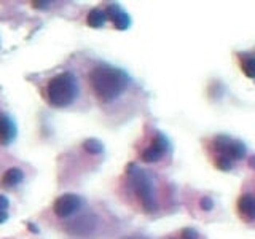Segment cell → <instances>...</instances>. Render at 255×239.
I'll use <instances>...</instances> for the list:
<instances>
[{
    "label": "cell",
    "mask_w": 255,
    "mask_h": 239,
    "mask_svg": "<svg viewBox=\"0 0 255 239\" xmlns=\"http://www.w3.org/2000/svg\"><path fill=\"white\" fill-rule=\"evenodd\" d=\"M89 83L96 98L102 104H108L126 91L131 79L123 69L108 66V64H99L89 72Z\"/></svg>",
    "instance_id": "obj_1"
},
{
    "label": "cell",
    "mask_w": 255,
    "mask_h": 239,
    "mask_svg": "<svg viewBox=\"0 0 255 239\" xmlns=\"http://www.w3.org/2000/svg\"><path fill=\"white\" fill-rule=\"evenodd\" d=\"M45 96L53 107L64 108L72 106L78 96V80L72 72L57 74L48 81Z\"/></svg>",
    "instance_id": "obj_2"
},
{
    "label": "cell",
    "mask_w": 255,
    "mask_h": 239,
    "mask_svg": "<svg viewBox=\"0 0 255 239\" xmlns=\"http://www.w3.org/2000/svg\"><path fill=\"white\" fill-rule=\"evenodd\" d=\"M128 176H129V180L132 184V190L136 193V196L139 198L140 204L145 212H155L158 209L156 199H155V193H153V182L149 177L144 169H140L139 166L131 164L128 166Z\"/></svg>",
    "instance_id": "obj_3"
},
{
    "label": "cell",
    "mask_w": 255,
    "mask_h": 239,
    "mask_svg": "<svg viewBox=\"0 0 255 239\" xmlns=\"http://www.w3.org/2000/svg\"><path fill=\"white\" fill-rule=\"evenodd\" d=\"M214 147L222 157H227L231 161L242 159L246 157V152H247L246 145L242 144L241 140L231 139L230 135H225V134L217 135V137L214 139Z\"/></svg>",
    "instance_id": "obj_4"
},
{
    "label": "cell",
    "mask_w": 255,
    "mask_h": 239,
    "mask_svg": "<svg viewBox=\"0 0 255 239\" xmlns=\"http://www.w3.org/2000/svg\"><path fill=\"white\" fill-rule=\"evenodd\" d=\"M81 208H83V198L75 195V193H66V195H61L53 204L54 214L61 218L72 217Z\"/></svg>",
    "instance_id": "obj_5"
},
{
    "label": "cell",
    "mask_w": 255,
    "mask_h": 239,
    "mask_svg": "<svg viewBox=\"0 0 255 239\" xmlns=\"http://www.w3.org/2000/svg\"><path fill=\"white\" fill-rule=\"evenodd\" d=\"M18 135L16 123L11 117L5 113H0V145L8 147L15 142Z\"/></svg>",
    "instance_id": "obj_6"
},
{
    "label": "cell",
    "mask_w": 255,
    "mask_h": 239,
    "mask_svg": "<svg viewBox=\"0 0 255 239\" xmlns=\"http://www.w3.org/2000/svg\"><path fill=\"white\" fill-rule=\"evenodd\" d=\"M105 13H107V18L110 19V21H113L115 27L118 30H126L131 26V16L128 15L126 11L121 10L120 5H115V3L107 5Z\"/></svg>",
    "instance_id": "obj_7"
},
{
    "label": "cell",
    "mask_w": 255,
    "mask_h": 239,
    "mask_svg": "<svg viewBox=\"0 0 255 239\" xmlns=\"http://www.w3.org/2000/svg\"><path fill=\"white\" fill-rule=\"evenodd\" d=\"M238 209L244 217L255 220V196L252 195H242L238 201Z\"/></svg>",
    "instance_id": "obj_8"
},
{
    "label": "cell",
    "mask_w": 255,
    "mask_h": 239,
    "mask_svg": "<svg viewBox=\"0 0 255 239\" xmlns=\"http://www.w3.org/2000/svg\"><path fill=\"white\" fill-rule=\"evenodd\" d=\"M23 180H24V172L19 169V167H10V169L3 174L2 184L6 188H13V186L21 184Z\"/></svg>",
    "instance_id": "obj_9"
},
{
    "label": "cell",
    "mask_w": 255,
    "mask_h": 239,
    "mask_svg": "<svg viewBox=\"0 0 255 239\" xmlns=\"http://www.w3.org/2000/svg\"><path fill=\"white\" fill-rule=\"evenodd\" d=\"M107 13L105 10H101V8H94L88 13V18H86V23L89 27H93V29H99L102 27V26L105 24L107 21Z\"/></svg>",
    "instance_id": "obj_10"
},
{
    "label": "cell",
    "mask_w": 255,
    "mask_h": 239,
    "mask_svg": "<svg viewBox=\"0 0 255 239\" xmlns=\"http://www.w3.org/2000/svg\"><path fill=\"white\" fill-rule=\"evenodd\" d=\"M163 157H164V152L159 150V148H156L155 145H150L142 153V159L145 161V163H155V161H159Z\"/></svg>",
    "instance_id": "obj_11"
},
{
    "label": "cell",
    "mask_w": 255,
    "mask_h": 239,
    "mask_svg": "<svg viewBox=\"0 0 255 239\" xmlns=\"http://www.w3.org/2000/svg\"><path fill=\"white\" fill-rule=\"evenodd\" d=\"M74 227L76 228L75 235H88L89 231H91V228L94 227V223H93L91 217H83V218H80V220H76L74 223Z\"/></svg>",
    "instance_id": "obj_12"
},
{
    "label": "cell",
    "mask_w": 255,
    "mask_h": 239,
    "mask_svg": "<svg viewBox=\"0 0 255 239\" xmlns=\"http://www.w3.org/2000/svg\"><path fill=\"white\" fill-rule=\"evenodd\" d=\"M242 72L249 79H255V56L247 54L242 57Z\"/></svg>",
    "instance_id": "obj_13"
},
{
    "label": "cell",
    "mask_w": 255,
    "mask_h": 239,
    "mask_svg": "<svg viewBox=\"0 0 255 239\" xmlns=\"http://www.w3.org/2000/svg\"><path fill=\"white\" fill-rule=\"evenodd\" d=\"M83 148L91 155H99L104 152V145H102V142L98 139H86L83 142Z\"/></svg>",
    "instance_id": "obj_14"
},
{
    "label": "cell",
    "mask_w": 255,
    "mask_h": 239,
    "mask_svg": "<svg viewBox=\"0 0 255 239\" xmlns=\"http://www.w3.org/2000/svg\"><path fill=\"white\" fill-rule=\"evenodd\" d=\"M152 145H155L156 148H159V150H163L164 153L169 150V140L164 137V135L161 133H156L155 139H153Z\"/></svg>",
    "instance_id": "obj_15"
},
{
    "label": "cell",
    "mask_w": 255,
    "mask_h": 239,
    "mask_svg": "<svg viewBox=\"0 0 255 239\" xmlns=\"http://www.w3.org/2000/svg\"><path fill=\"white\" fill-rule=\"evenodd\" d=\"M217 167L222 171H230L233 167V161L227 158V157H222V155H219L217 157Z\"/></svg>",
    "instance_id": "obj_16"
},
{
    "label": "cell",
    "mask_w": 255,
    "mask_h": 239,
    "mask_svg": "<svg viewBox=\"0 0 255 239\" xmlns=\"http://www.w3.org/2000/svg\"><path fill=\"white\" fill-rule=\"evenodd\" d=\"M200 206H201V209H203V211H210V209L214 208V201H212V198H209V196L201 198Z\"/></svg>",
    "instance_id": "obj_17"
},
{
    "label": "cell",
    "mask_w": 255,
    "mask_h": 239,
    "mask_svg": "<svg viewBox=\"0 0 255 239\" xmlns=\"http://www.w3.org/2000/svg\"><path fill=\"white\" fill-rule=\"evenodd\" d=\"M182 239H198V233L191 228H185L182 231Z\"/></svg>",
    "instance_id": "obj_18"
},
{
    "label": "cell",
    "mask_w": 255,
    "mask_h": 239,
    "mask_svg": "<svg viewBox=\"0 0 255 239\" xmlns=\"http://www.w3.org/2000/svg\"><path fill=\"white\" fill-rule=\"evenodd\" d=\"M10 208V201H8V198L3 196V195H0V211H5Z\"/></svg>",
    "instance_id": "obj_19"
},
{
    "label": "cell",
    "mask_w": 255,
    "mask_h": 239,
    "mask_svg": "<svg viewBox=\"0 0 255 239\" xmlns=\"http://www.w3.org/2000/svg\"><path fill=\"white\" fill-rule=\"evenodd\" d=\"M6 220H8V212H5V211H0V225L5 223Z\"/></svg>",
    "instance_id": "obj_20"
},
{
    "label": "cell",
    "mask_w": 255,
    "mask_h": 239,
    "mask_svg": "<svg viewBox=\"0 0 255 239\" xmlns=\"http://www.w3.org/2000/svg\"><path fill=\"white\" fill-rule=\"evenodd\" d=\"M125 239H145V238H142V236H128Z\"/></svg>",
    "instance_id": "obj_21"
}]
</instances>
